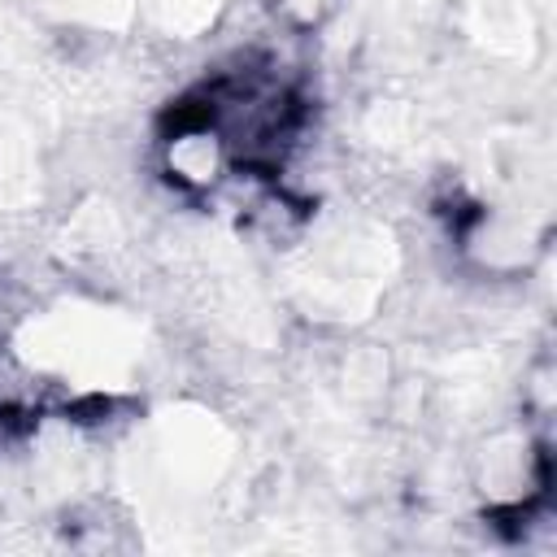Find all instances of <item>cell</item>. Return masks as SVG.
I'll return each instance as SVG.
<instances>
[{"mask_svg": "<svg viewBox=\"0 0 557 557\" xmlns=\"http://www.w3.org/2000/svg\"><path fill=\"white\" fill-rule=\"evenodd\" d=\"M466 257L487 274H522L540 252V239L509 213H479L461 235Z\"/></svg>", "mask_w": 557, "mask_h": 557, "instance_id": "obj_3", "label": "cell"}, {"mask_svg": "<svg viewBox=\"0 0 557 557\" xmlns=\"http://www.w3.org/2000/svg\"><path fill=\"white\" fill-rule=\"evenodd\" d=\"M470 483L492 513H527L548 492V448L535 418L496 426L470 453Z\"/></svg>", "mask_w": 557, "mask_h": 557, "instance_id": "obj_1", "label": "cell"}, {"mask_svg": "<svg viewBox=\"0 0 557 557\" xmlns=\"http://www.w3.org/2000/svg\"><path fill=\"white\" fill-rule=\"evenodd\" d=\"M261 9L287 35H318L335 17L339 0H261Z\"/></svg>", "mask_w": 557, "mask_h": 557, "instance_id": "obj_4", "label": "cell"}, {"mask_svg": "<svg viewBox=\"0 0 557 557\" xmlns=\"http://www.w3.org/2000/svg\"><path fill=\"white\" fill-rule=\"evenodd\" d=\"M157 165L183 196H209L235 170V148L209 109H178L174 126L157 139Z\"/></svg>", "mask_w": 557, "mask_h": 557, "instance_id": "obj_2", "label": "cell"}]
</instances>
